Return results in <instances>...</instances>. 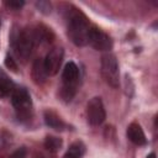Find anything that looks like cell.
I'll use <instances>...</instances> for the list:
<instances>
[{
    "mask_svg": "<svg viewBox=\"0 0 158 158\" xmlns=\"http://www.w3.org/2000/svg\"><path fill=\"white\" fill-rule=\"evenodd\" d=\"M89 44H91L98 51H110L112 48V40L104 31L91 27L89 35Z\"/></svg>",
    "mask_w": 158,
    "mask_h": 158,
    "instance_id": "obj_7",
    "label": "cell"
},
{
    "mask_svg": "<svg viewBox=\"0 0 158 158\" xmlns=\"http://www.w3.org/2000/svg\"><path fill=\"white\" fill-rule=\"evenodd\" d=\"M5 63H6V65H7L10 69H12V70H16V64L14 63V60H12L11 58L6 57V60H5Z\"/></svg>",
    "mask_w": 158,
    "mask_h": 158,
    "instance_id": "obj_17",
    "label": "cell"
},
{
    "mask_svg": "<svg viewBox=\"0 0 158 158\" xmlns=\"http://www.w3.org/2000/svg\"><path fill=\"white\" fill-rule=\"evenodd\" d=\"M14 89H15V85L11 81V79H9L6 74L0 72V98L9 96L10 94H12Z\"/></svg>",
    "mask_w": 158,
    "mask_h": 158,
    "instance_id": "obj_12",
    "label": "cell"
},
{
    "mask_svg": "<svg viewBox=\"0 0 158 158\" xmlns=\"http://www.w3.org/2000/svg\"><path fill=\"white\" fill-rule=\"evenodd\" d=\"M101 74L105 81L112 88H117L120 84L118 63L114 54L106 53L101 57Z\"/></svg>",
    "mask_w": 158,
    "mask_h": 158,
    "instance_id": "obj_5",
    "label": "cell"
},
{
    "mask_svg": "<svg viewBox=\"0 0 158 158\" xmlns=\"http://www.w3.org/2000/svg\"><path fill=\"white\" fill-rule=\"evenodd\" d=\"M86 116H88V121L90 125L93 126H99L105 121L106 117V112L104 109V104L101 101L100 98L95 96L93 98L86 106Z\"/></svg>",
    "mask_w": 158,
    "mask_h": 158,
    "instance_id": "obj_6",
    "label": "cell"
},
{
    "mask_svg": "<svg viewBox=\"0 0 158 158\" xmlns=\"http://www.w3.org/2000/svg\"><path fill=\"white\" fill-rule=\"evenodd\" d=\"M63 86L60 89V96L64 101H70L77 93V85L79 81V68L74 62H68L62 74Z\"/></svg>",
    "mask_w": 158,
    "mask_h": 158,
    "instance_id": "obj_2",
    "label": "cell"
},
{
    "mask_svg": "<svg viewBox=\"0 0 158 158\" xmlns=\"http://www.w3.org/2000/svg\"><path fill=\"white\" fill-rule=\"evenodd\" d=\"M147 158H156V154L154 153H151V154L147 156Z\"/></svg>",
    "mask_w": 158,
    "mask_h": 158,
    "instance_id": "obj_18",
    "label": "cell"
},
{
    "mask_svg": "<svg viewBox=\"0 0 158 158\" xmlns=\"http://www.w3.org/2000/svg\"><path fill=\"white\" fill-rule=\"evenodd\" d=\"M23 1H20V0H11V1H6L5 2V5L6 6H9V7H11V9H20V7H22L23 6Z\"/></svg>",
    "mask_w": 158,
    "mask_h": 158,
    "instance_id": "obj_16",
    "label": "cell"
},
{
    "mask_svg": "<svg viewBox=\"0 0 158 158\" xmlns=\"http://www.w3.org/2000/svg\"><path fill=\"white\" fill-rule=\"evenodd\" d=\"M26 148H23V147H21V148H19V149H16L12 154H11V157L10 158H26Z\"/></svg>",
    "mask_w": 158,
    "mask_h": 158,
    "instance_id": "obj_15",
    "label": "cell"
},
{
    "mask_svg": "<svg viewBox=\"0 0 158 158\" xmlns=\"http://www.w3.org/2000/svg\"><path fill=\"white\" fill-rule=\"evenodd\" d=\"M63 56H64V52L60 47L52 48L47 53L46 58L43 59L47 75H54V74L58 73V70L60 68V64H62V60H63Z\"/></svg>",
    "mask_w": 158,
    "mask_h": 158,
    "instance_id": "obj_8",
    "label": "cell"
},
{
    "mask_svg": "<svg viewBox=\"0 0 158 158\" xmlns=\"http://www.w3.org/2000/svg\"><path fill=\"white\" fill-rule=\"evenodd\" d=\"M127 137L132 143H135L137 146H143L147 143V138L144 136L142 127L136 122H132L127 127Z\"/></svg>",
    "mask_w": 158,
    "mask_h": 158,
    "instance_id": "obj_9",
    "label": "cell"
},
{
    "mask_svg": "<svg viewBox=\"0 0 158 158\" xmlns=\"http://www.w3.org/2000/svg\"><path fill=\"white\" fill-rule=\"evenodd\" d=\"M32 77H33V79H35V81H37V83L44 81L46 78L48 77V75H47V72H46V68H44L43 59L38 58V59L35 60L33 67H32Z\"/></svg>",
    "mask_w": 158,
    "mask_h": 158,
    "instance_id": "obj_11",
    "label": "cell"
},
{
    "mask_svg": "<svg viewBox=\"0 0 158 158\" xmlns=\"http://www.w3.org/2000/svg\"><path fill=\"white\" fill-rule=\"evenodd\" d=\"M91 26L83 12L77 9L68 11V36L77 46H85L89 43Z\"/></svg>",
    "mask_w": 158,
    "mask_h": 158,
    "instance_id": "obj_1",
    "label": "cell"
},
{
    "mask_svg": "<svg viewBox=\"0 0 158 158\" xmlns=\"http://www.w3.org/2000/svg\"><path fill=\"white\" fill-rule=\"evenodd\" d=\"M44 147L49 152H57L62 147V139L54 136H47L44 139Z\"/></svg>",
    "mask_w": 158,
    "mask_h": 158,
    "instance_id": "obj_14",
    "label": "cell"
},
{
    "mask_svg": "<svg viewBox=\"0 0 158 158\" xmlns=\"http://www.w3.org/2000/svg\"><path fill=\"white\" fill-rule=\"evenodd\" d=\"M11 102L17 114V117L21 120H27L31 116L32 101L28 91L25 88H15L11 94Z\"/></svg>",
    "mask_w": 158,
    "mask_h": 158,
    "instance_id": "obj_4",
    "label": "cell"
},
{
    "mask_svg": "<svg viewBox=\"0 0 158 158\" xmlns=\"http://www.w3.org/2000/svg\"><path fill=\"white\" fill-rule=\"evenodd\" d=\"M84 152V146L81 142H74L69 149L67 151V153L64 154L63 158H80L81 154Z\"/></svg>",
    "mask_w": 158,
    "mask_h": 158,
    "instance_id": "obj_13",
    "label": "cell"
},
{
    "mask_svg": "<svg viewBox=\"0 0 158 158\" xmlns=\"http://www.w3.org/2000/svg\"><path fill=\"white\" fill-rule=\"evenodd\" d=\"M44 122L47 126L54 128V130H63L65 127L63 120L52 110L44 111Z\"/></svg>",
    "mask_w": 158,
    "mask_h": 158,
    "instance_id": "obj_10",
    "label": "cell"
},
{
    "mask_svg": "<svg viewBox=\"0 0 158 158\" xmlns=\"http://www.w3.org/2000/svg\"><path fill=\"white\" fill-rule=\"evenodd\" d=\"M12 44L17 58L21 59L22 62H26L32 53L33 46L36 44L33 30L25 28L22 31H19L16 37L12 40Z\"/></svg>",
    "mask_w": 158,
    "mask_h": 158,
    "instance_id": "obj_3",
    "label": "cell"
}]
</instances>
